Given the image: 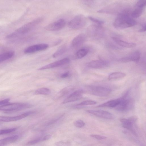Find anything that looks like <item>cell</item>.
<instances>
[{
    "label": "cell",
    "mask_w": 146,
    "mask_h": 146,
    "mask_svg": "<svg viewBox=\"0 0 146 146\" xmlns=\"http://www.w3.org/2000/svg\"><path fill=\"white\" fill-rule=\"evenodd\" d=\"M88 18L91 21L95 23L97 25L101 26L104 23V22L103 21L92 17L89 16Z\"/></svg>",
    "instance_id": "30"
},
{
    "label": "cell",
    "mask_w": 146,
    "mask_h": 146,
    "mask_svg": "<svg viewBox=\"0 0 146 146\" xmlns=\"http://www.w3.org/2000/svg\"><path fill=\"white\" fill-rule=\"evenodd\" d=\"M141 56V54L139 52H136L122 58L118 60L121 63H127L130 61L138 62L139 61Z\"/></svg>",
    "instance_id": "15"
},
{
    "label": "cell",
    "mask_w": 146,
    "mask_h": 146,
    "mask_svg": "<svg viewBox=\"0 0 146 146\" xmlns=\"http://www.w3.org/2000/svg\"><path fill=\"white\" fill-rule=\"evenodd\" d=\"M121 98L111 100L98 106V108H115L120 103Z\"/></svg>",
    "instance_id": "18"
},
{
    "label": "cell",
    "mask_w": 146,
    "mask_h": 146,
    "mask_svg": "<svg viewBox=\"0 0 146 146\" xmlns=\"http://www.w3.org/2000/svg\"><path fill=\"white\" fill-rule=\"evenodd\" d=\"M73 90V88L71 87H69L65 88L61 90L57 95V97H61L67 94Z\"/></svg>",
    "instance_id": "27"
},
{
    "label": "cell",
    "mask_w": 146,
    "mask_h": 146,
    "mask_svg": "<svg viewBox=\"0 0 146 146\" xmlns=\"http://www.w3.org/2000/svg\"><path fill=\"white\" fill-rule=\"evenodd\" d=\"M133 101L131 99L124 96L121 98L120 104L115 108L117 110L124 111L129 110L133 106Z\"/></svg>",
    "instance_id": "7"
},
{
    "label": "cell",
    "mask_w": 146,
    "mask_h": 146,
    "mask_svg": "<svg viewBox=\"0 0 146 146\" xmlns=\"http://www.w3.org/2000/svg\"><path fill=\"white\" fill-rule=\"evenodd\" d=\"M86 23L87 20L85 17L83 15H79L70 21L68 25L70 28L72 29L77 30L83 27Z\"/></svg>",
    "instance_id": "5"
},
{
    "label": "cell",
    "mask_w": 146,
    "mask_h": 146,
    "mask_svg": "<svg viewBox=\"0 0 146 146\" xmlns=\"http://www.w3.org/2000/svg\"><path fill=\"white\" fill-rule=\"evenodd\" d=\"M91 136L98 140L105 139L106 138V137L95 134L91 135Z\"/></svg>",
    "instance_id": "35"
},
{
    "label": "cell",
    "mask_w": 146,
    "mask_h": 146,
    "mask_svg": "<svg viewBox=\"0 0 146 146\" xmlns=\"http://www.w3.org/2000/svg\"><path fill=\"white\" fill-rule=\"evenodd\" d=\"M137 120L136 117L133 116L128 119L121 118L120 121L122 123V126L123 128L131 131L133 129V124Z\"/></svg>",
    "instance_id": "16"
},
{
    "label": "cell",
    "mask_w": 146,
    "mask_h": 146,
    "mask_svg": "<svg viewBox=\"0 0 146 146\" xmlns=\"http://www.w3.org/2000/svg\"><path fill=\"white\" fill-rule=\"evenodd\" d=\"M87 91L90 94L100 97H104L109 94L112 90L109 88L98 86H91L87 87Z\"/></svg>",
    "instance_id": "3"
},
{
    "label": "cell",
    "mask_w": 146,
    "mask_h": 146,
    "mask_svg": "<svg viewBox=\"0 0 146 146\" xmlns=\"http://www.w3.org/2000/svg\"><path fill=\"white\" fill-rule=\"evenodd\" d=\"M69 61V59L65 58L44 66L39 68L38 70H44L59 67L68 63Z\"/></svg>",
    "instance_id": "13"
},
{
    "label": "cell",
    "mask_w": 146,
    "mask_h": 146,
    "mask_svg": "<svg viewBox=\"0 0 146 146\" xmlns=\"http://www.w3.org/2000/svg\"><path fill=\"white\" fill-rule=\"evenodd\" d=\"M15 55L13 51L7 52L0 54V63H1L12 58Z\"/></svg>",
    "instance_id": "21"
},
{
    "label": "cell",
    "mask_w": 146,
    "mask_h": 146,
    "mask_svg": "<svg viewBox=\"0 0 146 146\" xmlns=\"http://www.w3.org/2000/svg\"><path fill=\"white\" fill-rule=\"evenodd\" d=\"M19 138L18 135H15L0 139V146H4L17 141Z\"/></svg>",
    "instance_id": "20"
},
{
    "label": "cell",
    "mask_w": 146,
    "mask_h": 146,
    "mask_svg": "<svg viewBox=\"0 0 146 146\" xmlns=\"http://www.w3.org/2000/svg\"><path fill=\"white\" fill-rule=\"evenodd\" d=\"M66 50L67 48L65 46L61 47L53 55V57L57 58L60 57L63 55L66 52Z\"/></svg>",
    "instance_id": "25"
},
{
    "label": "cell",
    "mask_w": 146,
    "mask_h": 146,
    "mask_svg": "<svg viewBox=\"0 0 146 146\" xmlns=\"http://www.w3.org/2000/svg\"><path fill=\"white\" fill-rule=\"evenodd\" d=\"M107 65L105 61L101 60L93 61L89 63L87 65L89 68L94 69H99L104 67Z\"/></svg>",
    "instance_id": "19"
},
{
    "label": "cell",
    "mask_w": 146,
    "mask_h": 146,
    "mask_svg": "<svg viewBox=\"0 0 146 146\" xmlns=\"http://www.w3.org/2000/svg\"><path fill=\"white\" fill-rule=\"evenodd\" d=\"M126 76L125 74L119 72H114L110 74L108 77L109 80H116L122 79Z\"/></svg>",
    "instance_id": "22"
},
{
    "label": "cell",
    "mask_w": 146,
    "mask_h": 146,
    "mask_svg": "<svg viewBox=\"0 0 146 146\" xmlns=\"http://www.w3.org/2000/svg\"><path fill=\"white\" fill-rule=\"evenodd\" d=\"M83 91L82 90L76 91L68 96L63 102V104L79 100L83 97Z\"/></svg>",
    "instance_id": "12"
},
{
    "label": "cell",
    "mask_w": 146,
    "mask_h": 146,
    "mask_svg": "<svg viewBox=\"0 0 146 146\" xmlns=\"http://www.w3.org/2000/svg\"><path fill=\"white\" fill-rule=\"evenodd\" d=\"M69 72H66L62 74L61 76V77L62 78H67L69 76Z\"/></svg>",
    "instance_id": "38"
},
{
    "label": "cell",
    "mask_w": 146,
    "mask_h": 146,
    "mask_svg": "<svg viewBox=\"0 0 146 146\" xmlns=\"http://www.w3.org/2000/svg\"><path fill=\"white\" fill-rule=\"evenodd\" d=\"M86 111L98 117L106 119H112L114 118L113 115L112 114L104 110H88Z\"/></svg>",
    "instance_id": "11"
},
{
    "label": "cell",
    "mask_w": 146,
    "mask_h": 146,
    "mask_svg": "<svg viewBox=\"0 0 146 146\" xmlns=\"http://www.w3.org/2000/svg\"><path fill=\"white\" fill-rule=\"evenodd\" d=\"M65 24V20L61 19L46 26L45 29L50 32L58 31L62 30Z\"/></svg>",
    "instance_id": "6"
},
{
    "label": "cell",
    "mask_w": 146,
    "mask_h": 146,
    "mask_svg": "<svg viewBox=\"0 0 146 146\" xmlns=\"http://www.w3.org/2000/svg\"><path fill=\"white\" fill-rule=\"evenodd\" d=\"M86 39L87 36L85 34H79L73 39L72 42L71 46L74 48H78L83 45Z\"/></svg>",
    "instance_id": "14"
},
{
    "label": "cell",
    "mask_w": 146,
    "mask_h": 146,
    "mask_svg": "<svg viewBox=\"0 0 146 146\" xmlns=\"http://www.w3.org/2000/svg\"><path fill=\"white\" fill-rule=\"evenodd\" d=\"M74 125L79 128H82L85 126V123L81 120L75 121L73 123Z\"/></svg>",
    "instance_id": "33"
},
{
    "label": "cell",
    "mask_w": 146,
    "mask_h": 146,
    "mask_svg": "<svg viewBox=\"0 0 146 146\" xmlns=\"http://www.w3.org/2000/svg\"><path fill=\"white\" fill-rule=\"evenodd\" d=\"M103 31L101 26L92 25L89 26L87 30L89 36L94 38H99L103 34Z\"/></svg>",
    "instance_id": "8"
},
{
    "label": "cell",
    "mask_w": 146,
    "mask_h": 146,
    "mask_svg": "<svg viewBox=\"0 0 146 146\" xmlns=\"http://www.w3.org/2000/svg\"><path fill=\"white\" fill-rule=\"evenodd\" d=\"M10 99H6L0 101V105H5L7 104L10 101Z\"/></svg>",
    "instance_id": "36"
},
{
    "label": "cell",
    "mask_w": 146,
    "mask_h": 146,
    "mask_svg": "<svg viewBox=\"0 0 146 146\" xmlns=\"http://www.w3.org/2000/svg\"><path fill=\"white\" fill-rule=\"evenodd\" d=\"M32 104L28 103H16L4 105L0 107V110L6 111H19L30 108Z\"/></svg>",
    "instance_id": "4"
},
{
    "label": "cell",
    "mask_w": 146,
    "mask_h": 146,
    "mask_svg": "<svg viewBox=\"0 0 146 146\" xmlns=\"http://www.w3.org/2000/svg\"><path fill=\"white\" fill-rule=\"evenodd\" d=\"M43 138L42 137H40L36 139L33 140L28 142L27 143L28 145H33L37 143L42 141H43Z\"/></svg>",
    "instance_id": "34"
},
{
    "label": "cell",
    "mask_w": 146,
    "mask_h": 146,
    "mask_svg": "<svg viewBox=\"0 0 146 146\" xmlns=\"http://www.w3.org/2000/svg\"><path fill=\"white\" fill-rule=\"evenodd\" d=\"M52 136L50 135H46L43 138V141H46L50 139L52 137Z\"/></svg>",
    "instance_id": "39"
},
{
    "label": "cell",
    "mask_w": 146,
    "mask_h": 146,
    "mask_svg": "<svg viewBox=\"0 0 146 146\" xmlns=\"http://www.w3.org/2000/svg\"><path fill=\"white\" fill-rule=\"evenodd\" d=\"M42 20V18H40L28 23L17 30L12 34L9 35L7 38H13L26 34L32 30L41 23Z\"/></svg>",
    "instance_id": "2"
},
{
    "label": "cell",
    "mask_w": 146,
    "mask_h": 146,
    "mask_svg": "<svg viewBox=\"0 0 146 146\" xmlns=\"http://www.w3.org/2000/svg\"><path fill=\"white\" fill-rule=\"evenodd\" d=\"M49 45L47 44H41L30 46L27 48L24 52L26 54H31L47 49Z\"/></svg>",
    "instance_id": "10"
},
{
    "label": "cell",
    "mask_w": 146,
    "mask_h": 146,
    "mask_svg": "<svg viewBox=\"0 0 146 146\" xmlns=\"http://www.w3.org/2000/svg\"><path fill=\"white\" fill-rule=\"evenodd\" d=\"M17 128L0 130V135L9 133L17 130Z\"/></svg>",
    "instance_id": "28"
},
{
    "label": "cell",
    "mask_w": 146,
    "mask_h": 146,
    "mask_svg": "<svg viewBox=\"0 0 146 146\" xmlns=\"http://www.w3.org/2000/svg\"><path fill=\"white\" fill-rule=\"evenodd\" d=\"M111 38L116 44L122 47L131 48H134L136 46V44L135 43L124 42L116 37H113Z\"/></svg>",
    "instance_id": "17"
},
{
    "label": "cell",
    "mask_w": 146,
    "mask_h": 146,
    "mask_svg": "<svg viewBox=\"0 0 146 146\" xmlns=\"http://www.w3.org/2000/svg\"><path fill=\"white\" fill-rule=\"evenodd\" d=\"M146 1L144 0H140L135 5L136 8H139L144 9L145 7Z\"/></svg>",
    "instance_id": "31"
},
{
    "label": "cell",
    "mask_w": 146,
    "mask_h": 146,
    "mask_svg": "<svg viewBox=\"0 0 146 146\" xmlns=\"http://www.w3.org/2000/svg\"><path fill=\"white\" fill-rule=\"evenodd\" d=\"M55 145L57 146H71V143L69 141H61L56 142Z\"/></svg>",
    "instance_id": "32"
},
{
    "label": "cell",
    "mask_w": 146,
    "mask_h": 146,
    "mask_svg": "<svg viewBox=\"0 0 146 146\" xmlns=\"http://www.w3.org/2000/svg\"><path fill=\"white\" fill-rule=\"evenodd\" d=\"M136 24V22L130 16L129 11H124L118 15L113 26L116 29L121 30L131 27Z\"/></svg>",
    "instance_id": "1"
},
{
    "label": "cell",
    "mask_w": 146,
    "mask_h": 146,
    "mask_svg": "<svg viewBox=\"0 0 146 146\" xmlns=\"http://www.w3.org/2000/svg\"><path fill=\"white\" fill-rule=\"evenodd\" d=\"M143 9L136 8L131 13V16L133 18H136L140 17L142 14Z\"/></svg>",
    "instance_id": "26"
},
{
    "label": "cell",
    "mask_w": 146,
    "mask_h": 146,
    "mask_svg": "<svg viewBox=\"0 0 146 146\" xmlns=\"http://www.w3.org/2000/svg\"><path fill=\"white\" fill-rule=\"evenodd\" d=\"M35 113L34 111H29L19 116H0V121L9 122L22 119Z\"/></svg>",
    "instance_id": "9"
},
{
    "label": "cell",
    "mask_w": 146,
    "mask_h": 146,
    "mask_svg": "<svg viewBox=\"0 0 146 146\" xmlns=\"http://www.w3.org/2000/svg\"><path fill=\"white\" fill-rule=\"evenodd\" d=\"M50 90L47 88H42L37 89L35 92L36 95H49L50 94Z\"/></svg>",
    "instance_id": "23"
},
{
    "label": "cell",
    "mask_w": 146,
    "mask_h": 146,
    "mask_svg": "<svg viewBox=\"0 0 146 146\" xmlns=\"http://www.w3.org/2000/svg\"><path fill=\"white\" fill-rule=\"evenodd\" d=\"M88 50L83 48L78 50L76 54V57L78 59H81L85 57L88 53Z\"/></svg>",
    "instance_id": "24"
},
{
    "label": "cell",
    "mask_w": 146,
    "mask_h": 146,
    "mask_svg": "<svg viewBox=\"0 0 146 146\" xmlns=\"http://www.w3.org/2000/svg\"><path fill=\"white\" fill-rule=\"evenodd\" d=\"M96 102L92 100H86L84 101L79 104H77V106H84L87 105H93L96 104Z\"/></svg>",
    "instance_id": "29"
},
{
    "label": "cell",
    "mask_w": 146,
    "mask_h": 146,
    "mask_svg": "<svg viewBox=\"0 0 146 146\" xmlns=\"http://www.w3.org/2000/svg\"><path fill=\"white\" fill-rule=\"evenodd\" d=\"M146 31L145 24H143L141 26V28L139 30L138 32H143Z\"/></svg>",
    "instance_id": "37"
}]
</instances>
